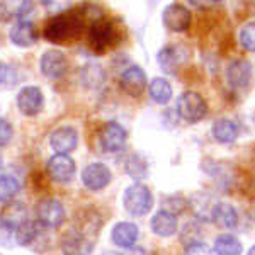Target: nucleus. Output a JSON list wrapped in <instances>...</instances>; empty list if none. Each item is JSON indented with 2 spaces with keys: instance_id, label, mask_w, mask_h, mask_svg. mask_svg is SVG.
<instances>
[{
  "instance_id": "f257e3e1",
  "label": "nucleus",
  "mask_w": 255,
  "mask_h": 255,
  "mask_svg": "<svg viewBox=\"0 0 255 255\" xmlns=\"http://www.w3.org/2000/svg\"><path fill=\"white\" fill-rule=\"evenodd\" d=\"M84 26L85 19L82 15V12H61V14L55 15V17H51L46 22V26H44V38L49 43L55 44L67 43V41L79 38L82 31H84Z\"/></svg>"
},
{
  "instance_id": "f03ea898",
  "label": "nucleus",
  "mask_w": 255,
  "mask_h": 255,
  "mask_svg": "<svg viewBox=\"0 0 255 255\" xmlns=\"http://www.w3.org/2000/svg\"><path fill=\"white\" fill-rule=\"evenodd\" d=\"M118 43V29L113 20L99 17L89 27V46L96 53H104Z\"/></svg>"
},
{
  "instance_id": "7ed1b4c3",
  "label": "nucleus",
  "mask_w": 255,
  "mask_h": 255,
  "mask_svg": "<svg viewBox=\"0 0 255 255\" xmlns=\"http://www.w3.org/2000/svg\"><path fill=\"white\" fill-rule=\"evenodd\" d=\"M125 208L129 215L133 216H145L150 213L151 206H153V194L145 184H133L125 191V197H123Z\"/></svg>"
},
{
  "instance_id": "20e7f679",
  "label": "nucleus",
  "mask_w": 255,
  "mask_h": 255,
  "mask_svg": "<svg viewBox=\"0 0 255 255\" xmlns=\"http://www.w3.org/2000/svg\"><path fill=\"white\" fill-rule=\"evenodd\" d=\"M177 114L187 123H197L208 114V102L197 92H184L177 101Z\"/></svg>"
},
{
  "instance_id": "39448f33",
  "label": "nucleus",
  "mask_w": 255,
  "mask_h": 255,
  "mask_svg": "<svg viewBox=\"0 0 255 255\" xmlns=\"http://www.w3.org/2000/svg\"><path fill=\"white\" fill-rule=\"evenodd\" d=\"M63 255H90L94 250V238L87 230L72 228L61 240Z\"/></svg>"
},
{
  "instance_id": "423d86ee",
  "label": "nucleus",
  "mask_w": 255,
  "mask_h": 255,
  "mask_svg": "<svg viewBox=\"0 0 255 255\" xmlns=\"http://www.w3.org/2000/svg\"><path fill=\"white\" fill-rule=\"evenodd\" d=\"M162 20L167 29L174 32H184L191 27L192 14L186 5L174 2V3H168L165 9H163Z\"/></svg>"
},
{
  "instance_id": "0eeeda50",
  "label": "nucleus",
  "mask_w": 255,
  "mask_h": 255,
  "mask_svg": "<svg viewBox=\"0 0 255 255\" xmlns=\"http://www.w3.org/2000/svg\"><path fill=\"white\" fill-rule=\"evenodd\" d=\"M187 204H189V208L192 209V213H194L196 220L211 223V221L215 220V213L218 206H220V201L213 194H209V192L199 191L191 196Z\"/></svg>"
},
{
  "instance_id": "6e6552de",
  "label": "nucleus",
  "mask_w": 255,
  "mask_h": 255,
  "mask_svg": "<svg viewBox=\"0 0 255 255\" xmlns=\"http://www.w3.org/2000/svg\"><path fill=\"white\" fill-rule=\"evenodd\" d=\"M36 218H38L39 225L46 226V228H56L65 221V208L58 199L46 197L38 204Z\"/></svg>"
},
{
  "instance_id": "1a4fd4ad",
  "label": "nucleus",
  "mask_w": 255,
  "mask_h": 255,
  "mask_svg": "<svg viewBox=\"0 0 255 255\" xmlns=\"http://www.w3.org/2000/svg\"><path fill=\"white\" fill-rule=\"evenodd\" d=\"M119 85L125 90L128 96L131 97H139L148 87V79L146 73L143 72V68H139L138 65H131L119 77Z\"/></svg>"
},
{
  "instance_id": "9d476101",
  "label": "nucleus",
  "mask_w": 255,
  "mask_h": 255,
  "mask_svg": "<svg viewBox=\"0 0 255 255\" xmlns=\"http://www.w3.org/2000/svg\"><path fill=\"white\" fill-rule=\"evenodd\" d=\"M75 162H73L72 157L68 155H53L51 158L48 160L46 163V172L48 175L51 177L55 182H60V184H65L68 180L73 179L75 175Z\"/></svg>"
},
{
  "instance_id": "9b49d317",
  "label": "nucleus",
  "mask_w": 255,
  "mask_h": 255,
  "mask_svg": "<svg viewBox=\"0 0 255 255\" xmlns=\"http://www.w3.org/2000/svg\"><path fill=\"white\" fill-rule=\"evenodd\" d=\"M126 129L119 123L111 121L101 131V146L108 153H118L126 146Z\"/></svg>"
},
{
  "instance_id": "f8f14e48",
  "label": "nucleus",
  "mask_w": 255,
  "mask_h": 255,
  "mask_svg": "<svg viewBox=\"0 0 255 255\" xmlns=\"http://www.w3.org/2000/svg\"><path fill=\"white\" fill-rule=\"evenodd\" d=\"M82 182L90 191H101L111 182V170L108 165L101 162L89 163L82 170Z\"/></svg>"
},
{
  "instance_id": "ddd939ff",
  "label": "nucleus",
  "mask_w": 255,
  "mask_h": 255,
  "mask_svg": "<svg viewBox=\"0 0 255 255\" xmlns=\"http://www.w3.org/2000/svg\"><path fill=\"white\" fill-rule=\"evenodd\" d=\"M44 104V97L41 89L34 85H27V87L20 89L17 94V108L24 116H36Z\"/></svg>"
},
{
  "instance_id": "4468645a",
  "label": "nucleus",
  "mask_w": 255,
  "mask_h": 255,
  "mask_svg": "<svg viewBox=\"0 0 255 255\" xmlns=\"http://www.w3.org/2000/svg\"><path fill=\"white\" fill-rule=\"evenodd\" d=\"M39 67L43 75H46L48 79H60V77L65 75L68 67L67 56L63 55L58 49H48V51L43 53L39 61Z\"/></svg>"
},
{
  "instance_id": "2eb2a0df",
  "label": "nucleus",
  "mask_w": 255,
  "mask_h": 255,
  "mask_svg": "<svg viewBox=\"0 0 255 255\" xmlns=\"http://www.w3.org/2000/svg\"><path fill=\"white\" fill-rule=\"evenodd\" d=\"M49 143H51V148L58 155H68L79 145V134H77V131L73 128L61 126L51 133Z\"/></svg>"
},
{
  "instance_id": "dca6fc26",
  "label": "nucleus",
  "mask_w": 255,
  "mask_h": 255,
  "mask_svg": "<svg viewBox=\"0 0 255 255\" xmlns=\"http://www.w3.org/2000/svg\"><path fill=\"white\" fill-rule=\"evenodd\" d=\"M226 80L232 89H245L252 80V65L247 60H233L226 67Z\"/></svg>"
},
{
  "instance_id": "f3484780",
  "label": "nucleus",
  "mask_w": 255,
  "mask_h": 255,
  "mask_svg": "<svg viewBox=\"0 0 255 255\" xmlns=\"http://www.w3.org/2000/svg\"><path fill=\"white\" fill-rule=\"evenodd\" d=\"M10 39L14 44L20 48H27L38 41V31L36 26L29 20H19L10 27Z\"/></svg>"
},
{
  "instance_id": "a211bd4d",
  "label": "nucleus",
  "mask_w": 255,
  "mask_h": 255,
  "mask_svg": "<svg viewBox=\"0 0 255 255\" xmlns=\"http://www.w3.org/2000/svg\"><path fill=\"white\" fill-rule=\"evenodd\" d=\"M111 237H113V242L118 247H121V249H131V247H134L139 237L138 226L131 223V221H121V223L114 225Z\"/></svg>"
},
{
  "instance_id": "6ab92c4d",
  "label": "nucleus",
  "mask_w": 255,
  "mask_h": 255,
  "mask_svg": "<svg viewBox=\"0 0 255 255\" xmlns=\"http://www.w3.org/2000/svg\"><path fill=\"white\" fill-rule=\"evenodd\" d=\"M151 230H153V233L158 237H163V238L172 237V235H175L177 230H179V220H177V216L172 215V213L160 209V211L155 213V216L151 218Z\"/></svg>"
},
{
  "instance_id": "aec40b11",
  "label": "nucleus",
  "mask_w": 255,
  "mask_h": 255,
  "mask_svg": "<svg viewBox=\"0 0 255 255\" xmlns=\"http://www.w3.org/2000/svg\"><path fill=\"white\" fill-rule=\"evenodd\" d=\"M32 9V2L27 0H7L0 2V19L9 22V20H24Z\"/></svg>"
},
{
  "instance_id": "412c9836",
  "label": "nucleus",
  "mask_w": 255,
  "mask_h": 255,
  "mask_svg": "<svg viewBox=\"0 0 255 255\" xmlns=\"http://www.w3.org/2000/svg\"><path fill=\"white\" fill-rule=\"evenodd\" d=\"M213 139L218 143H232L238 138V126L235 121L228 118L216 119L211 126Z\"/></svg>"
},
{
  "instance_id": "4be33fe9",
  "label": "nucleus",
  "mask_w": 255,
  "mask_h": 255,
  "mask_svg": "<svg viewBox=\"0 0 255 255\" xmlns=\"http://www.w3.org/2000/svg\"><path fill=\"white\" fill-rule=\"evenodd\" d=\"M2 225L3 228H9V230H17L20 225L26 223L27 218H26V208L19 203H9L5 206V209L2 211Z\"/></svg>"
},
{
  "instance_id": "5701e85b",
  "label": "nucleus",
  "mask_w": 255,
  "mask_h": 255,
  "mask_svg": "<svg viewBox=\"0 0 255 255\" xmlns=\"http://www.w3.org/2000/svg\"><path fill=\"white\" fill-rule=\"evenodd\" d=\"M213 249H215L216 255H242V252H244L242 242L235 235H232V233H221V235H218L215 238Z\"/></svg>"
},
{
  "instance_id": "b1692460",
  "label": "nucleus",
  "mask_w": 255,
  "mask_h": 255,
  "mask_svg": "<svg viewBox=\"0 0 255 255\" xmlns=\"http://www.w3.org/2000/svg\"><path fill=\"white\" fill-rule=\"evenodd\" d=\"M213 223L220 225L221 228H226V230H235L238 225L237 209L228 203H220V206H218L216 213H215Z\"/></svg>"
},
{
  "instance_id": "393cba45",
  "label": "nucleus",
  "mask_w": 255,
  "mask_h": 255,
  "mask_svg": "<svg viewBox=\"0 0 255 255\" xmlns=\"http://www.w3.org/2000/svg\"><path fill=\"white\" fill-rule=\"evenodd\" d=\"M148 92L150 97L153 99L157 104H167L172 99V85L168 84V80L165 79H153L148 85Z\"/></svg>"
},
{
  "instance_id": "a878e982",
  "label": "nucleus",
  "mask_w": 255,
  "mask_h": 255,
  "mask_svg": "<svg viewBox=\"0 0 255 255\" xmlns=\"http://www.w3.org/2000/svg\"><path fill=\"white\" fill-rule=\"evenodd\" d=\"M19 180L14 175L3 174L0 175V203H7L9 204L19 192Z\"/></svg>"
},
{
  "instance_id": "bb28decb",
  "label": "nucleus",
  "mask_w": 255,
  "mask_h": 255,
  "mask_svg": "<svg viewBox=\"0 0 255 255\" xmlns=\"http://www.w3.org/2000/svg\"><path fill=\"white\" fill-rule=\"evenodd\" d=\"M179 49H177L175 46H165L160 49L157 60L160 63V67H162L163 72L167 73H174L177 70V65H179Z\"/></svg>"
},
{
  "instance_id": "cd10ccee",
  "label": "nucleus",
  "mask_w": 255,
  "mask_h": 255,
  "mask_svg": "<svg viewBox=\"0 0 255 255\" xmlns=\"http://www.w3.org/2000/svg\"><path fill=\"white\" fill-rule=\"evenodd\" d=\"M126 172L129 177H133L134 180H139V179H145L146 174H148V163L146 160L139 155H129L126 160Z\"/></svg>"
},
{
  "instance_id": "c85d7f7f",
  "label": "nucleus",
  "mask_w": 255,
  "mask_h": 255,
  "mask_svg": "<svg viewBox=\"0 0 255 255\" xmlns=\"http://www.w3.org/2000/svg\"><path fill=\"white\" fill-rule=\"evenodd\" d=\"M38 237V223L27 220L26 223H22L15 230V238H17L19 245H31Z\"/></svg>"
},
{
  "instance_id": "c756f323",
  "label": "nucleus",
  "mask_w": 255,
  "mask_h": 255,
  "mask_svg": "<svg viewBox=\"0 0 255 255\" xmlns=\"http://www.w3.org/2000/svg\"><path fill=\"white\" fill-rule=\"evenodd\" d=\"M187 206V199L182 194H170L165 196L162 201V209L163 211H168L172 215H179V213L184 211V208Z\"/></svg>"
},
{
  "instance_id": "7c9ffc66",
  "label": "nucleus",
  "mask_w": 255,
  "mask_h": 255,
  "mask_svg": "<svg viewBox=\"0 0 255 255\" xmlns=\"http://www.w3.org/2000/svg\"><path fill=\"white\" fill-rule=\"evenodd\" d=\"M240 44L247 51L255 53V22H247L240 29Z\"/></svg>"
},
{
  "instance_id": "2f4dec72",
  "label": "nucleus",
  "mask_w": 255,
  "mask_h": 255,
  "mask_svg": "<svg viewBox=\"0 0 255 255\" xmlns=\"http://www.w3.org/2000/svg\"><path fill=\"white\" fill-rule=\"evenodd\" d=\"M184 255H213V250L203 242H192V244L186 245Z\"/></svg>"
},
{
  "instance_id": "473e14b6",
  "label": "nucleus",
  "mask_w": 255,
  "mask_h": 255,
  "mask_svg": "<svg viewBox=\"0 0 255 255\" xmlns=\"http://www.w3.org/2000/svg\"><path fill=\"white\" fill-rule=\"evenodd\" d=\"M12 138V126L9 121H5L3 118H0V146H5Z\"/></svg>"
},
{
  "instance_id": "72a5a7b5",
  "label": "nucleus",
  "mask_w": 255,
  "mask_h": 255,
  "mask_svg": "<svg viewBox=\"0 0 255 255\" xmlns=\"http://www.w3.org/2000/svg\"><path fill=\"white\" fill-rule=\"evenodd\" d=\"M7 75H9V67L0 61V84H3L7 80Z\"/></svg>"
},
{
  "instance_id": "f704fd0d",
  "label": "nucleus",
  "mask_w": 255,
  "mask_h": 255,
  "mask_svg": "<svg viewBox=\"0 0 255 255\" xmlns=\"http://www.w3.org/2000/svg\"><path fill=\"white\" fill-rule=\"evenodd\" d=\"M125 255H146V254L141 247H131V249H128V252Z\"/></svg>"
},
{
  "instance_id": "c9c22d12",
  "label": "nucleus",
  "mask_w": 255,
  "mask_h": 255,
  "mask_svg": "<svg viewBox=\"0 0 255 255\" xmlns=\"http://www.w3.org/2000/svg\"><path fill=\"white\" fill-rule=\"evenodd\" d=\"M101 255H121V254H118V252H113V250H108V252H104V254H101Z\"/></svg>"
},
{
  "instance_id": "e433bc0d",
  "label": "nucleus",
  "mask_w": 255,
  "mask_h": 255,
  "mask_svg": "<svg viewBox=\"0 0 255 255\" xmlns=\"http://www.w3.org/2000/svg\"><path fill=\"white\" fill-rule=\"evenodd\" d=\"M247 255H255V245L249 250V252H247Z\"/></svg>"
},
{
  "instance_id": "4c0bfd02",
  "label": "nucleus",
  "mask_w": 255,
  "mask_h": 255,
  "mask_svg": "<svg viewBox=\"0 0 255 255\" xmlns=\"http://www.w3.org/2000/svg\"><path fill=\"white\" fill-rule=\"evenodd\" d=\"M2 165H3V162H2V155H0V168H2Z\"/></svg>"
},
{
  "instance_id": "58836bf2",
  "label": "nucleus",
  "mask_w": 255,
  "mask_h": 255,
  "mask_svg": "<svg viewBox=\"0 0 255 255\" xmlns=\"http://www.w3.org/2000/svg\"><path fill=\"white\" fill-rule=\"evenodd\" d=\"M0 255H2V254H0Z\"/></svg>"
}]
</instances>
